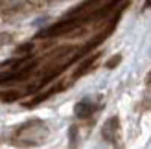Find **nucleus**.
I'll use <instances>...</instances> for the list:
<instances>
[{"mask_svg": "<svg viewBox=\"0 0 151 149\" xmlns=\"http://www.w3.org/2000/svg\"><path fill=\"white\" fill-rule=\"evenodd\" d=\"M120 61H122V57H120V55H114V57H111L109 61H107V68H114V66H116Z\"/></svg>", "mask_w": 151, "mask_h": 149, "instance_id": "7ed1b4c3", "label": "nucleus"}, {"mask_svg": "<svg viewBox=\"0 0 151 149\" xmlns=\"http://www.w3.org/2000/svg\"><path fill=\"white\" fill-rule=\"evenodd\" d=\"M151 6V0H146V4H144V7H149Z\"/></svg>", "mask_w": 151, "mask_h": 149, "instance_id": "20e7f679", "label": "nucleus"}, {"mask_svg": "<svg viewBox=\"0 0 151 149\" xmlns=\"http://www.w3.org/2000/svg\"><path fill=\"white\" fill-rule=\"evenodd\" d=\"M147 81H149V83H151V74H149V77H147Z\"/></svg>", "mask_w": 151, "mask_h": 149, "instance_id": "39448f33", "label": "nucleus"}, {"mask_svg": "<svg viewBox=\"0 0 151 149\" xmlns=\"http://www.w3.org/2000/svg\"><path fill=\"white\" fill-rule=\"evenodd\" d=\"M96 59H98V54H96V55H92V57H88V59H87V61H85V63H83V64L79 66V70H78V72H76V77H79V76H81V74H85V72L88 70V66H90V64H92V63L96 61Z\"/></svg>", "mask_w": 151, "mask_h": 149, "instance_id": "f257e3e1", "label": "nucleus"}, {"mask_svg": "<svg viewBox=\"0 0 151 149\" xmlns=\"http://www.w3.org/2000/svg\"><path fill=\"white\" fill-rule=\"evenodd\" d=\"M0 96H2V101H13V100L19 98L17 92H4V94H0Z\"/></svg>", "mask_w": 151, "mask_h": 149, "instance_id": "f03ea898", "label": "nucleus"}]
</instances>
